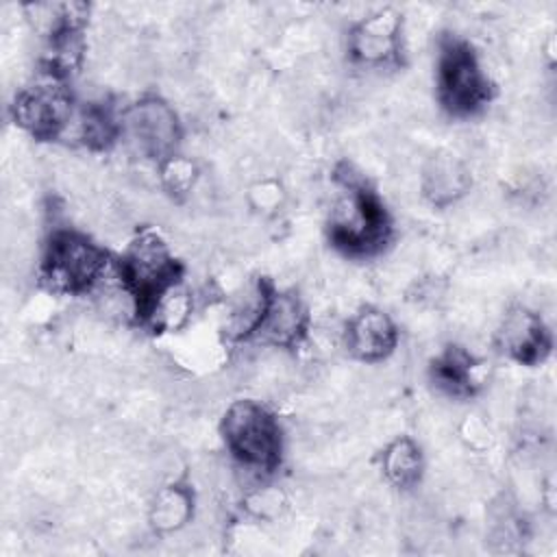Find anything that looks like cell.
Here are the masks:
<instances>
[{
  "label": "cell",
  "instance_id": "cell-1",
  "mask_svg": "<svg viewBox=\"0 0 557 557\" xmlns=\"http://www.w3.org/2000/svg\"><path fill=\"white\" fill-rule=\"evenodd\" d=\"M339 194L331 205V242L350 255H374L389 239V218L379 196L348 163L335 170Z\"/></svg>",
  "mask_w": 557,
  "mask_h": 557
},
{
  "label": "cell",
  "instance_id": "cell-2",
  "mask_svg": "<svg viewBox=\"0 0 557 557\" xmlns=\"http://www.w3.org/2000/svg\"><path fill=\"white\" fill-rule=\"evenodd\" d=\"M111 261L87 235L61 228L46 244L39 276L54 294H85L104 285Z\"/></svg>",
  "mask_w": 557,
  "mask_h": 557
},
{
  "label": "cell",
  "instance_id": "cell-3",
  "mask_svg": "<svg viewBox=\"0 0 557 557\" xmlns=\"http://www.w3.org/2000/svg\"><path fill=\"white\" fill-rule=\"evenodd\" d=\"M120 278L135 300L137 318H144L154 298L181 281L183 268L157 231L137 233L120 261Z\"/></svg>",
  "mask_w": 557,
  "mask_h": 557
},
{
  "label": "cell",
  "instance_id": "cell-4",
  "mask_svg": "<svg viewBox=\"0 0 557 557\" xmlns=\"http://www.w3.org/2000/svg\"><path fill=\"white\" fill-rule=\"evenodd\" d=\"M222 437L233 457L255 472H272L281 461V426L257 400H235L222 418Z\"/></svg>",
  "mask_w": 557,
  "mask_h": 557
},
{
  "label": "cell",
  "instance_id": "cell-5",
  "mask_svg": "<svg viewBox=\"0 0 557 557\" xmlns=\"http://www.w3.org/2000/svg\"><path fill=\"white\" fill-rule=\"evenodd\" d=\"M437 94L450 115H472L492 98L490 78L468 41L450 37L442 44L437 59Z\"/></svg>",
  "mask_w": 557,
  "mask_h": 557
},
{
  "label": "cell",
  "instance_id": "cell-6",
  "mask_svg": "<svg viewBox=\"0 0 557 557\" xmlns=\"http://www.w3.org/2000/svg\"><path fill=\"white\" fill-rule=\"evenodd\" d=\"M13 117L17 126L37 139L61 137L74 117L70 87L63 78L44 70L20 89L13 104Z\"/></svg>",
  "mask_w": 557,
  "mask_h": 557
},
{
  "label": "cell",
  "instance_id": "cell-7",
  "mask_svg": "<svg viewBox=\"0 0 557 557\" xmlns=\"http://www.w3.org/2000/svg\"><path fill=\"white\" fill-rule=\"evenodd\" d=\"M122 137L144 159L165 161L176 154L181 144V122L176 111L157 96H146L133 102L120 117Z\"/></svg>",
  "mask_w": 557,
  "mask_h": 557
},
{
  "label": "cell",
  "instance_id": "cell-8",
  "mask_svg": "<svg viewBox=\"0 0 557 557\" xmlns=\"http://www.w3.org/2000/svg\"><path fill=\"white\" fill-rule=\"evenodd\" d=\"M403 17L385 7L361 17L348 33V52L359 65H387L400 54Z\"/></svg>",
  "mask_w": 557,
  "mask_h": 557
},
{
  "label": "cell",
  "instance_id": "cell-9",
  "mask_svg": "<svg viewBox=\"0 0 557 557\" xmlns=\"http://www.w3.org/2000/svg\"><path fill=\"white\" fill-rule=\"evenodd\" d=\"M496 344L507 357L533 366L550 352L553 342L542 315L529 307L516 305L505 313L496 331Z\"/></svg>",
  "mask_w": 557,
  "mask_h": 557
},
{
  "label": "cell",
  "instance_id": "cell-10",
  "mask_svg": "<svg viewBox=\"0 0 557 557\" xmlns=\"http://www.w3.org/2000/svg\"><path fill=\"white\" fill-rule=\"evenodd\" d=\"M344 344L355 359L376 363L394 352L398 344V329L385 311L376 307H361L346 324Z\"/></svg>",
  "mask_w": 557,
  "mask_h": 557
},
{
  "label": "cell",
  "instance_id": "cell-11",
  "mask_svg": "<svg viewBox=\"0 0 557 557\" xmlns=\"http://www.w3.org/2000/svg\"><path fill=\"white\" fill-rule=\"evenodd\" d=\"M309 329L307 307L294 289L272 292L263 320L252 339H259L272 348L298 346Z\"/></svg>",
  "mask_w": 557,
  "mask_h": 557
},
{
  "label": "cell",
  "instance_id": "cell-12",
  "mask_svg": "<svg viewBox=\"0 0 557 557\" xmlns=\"http://www.w3.org/2000/svg\"><path fill=\"white\" fill-rule=\"evenodd\" d=\"M470 185L472 176L468 165L450 152H437L429 157L422 168L420 189L433 207L455 205L470 191Z\"/></svg>",
  "mask_w": 557,
  "mask_h": 557
},
{
  "label": "cell",
  "instance_id": "cell-13",
  "mask_svg": "<svg viewBox=\"0 0 557 557\" xmlns=\"http://www.w3.org/2000/svg\"><path fill=\"white\" fill-rule=\"evenodd\" d=\"M272 287L265 278L246 283L233 298L224 318V333L231 342H248L255 337L268 300L272 296Z\"/></svg>",
  "mask_w": 557,
  "mask_h": 557
},
{
  "label": "cell",
  "instance_id": "cell-14",
  "mask_svg": "<svg viewBox=\"0 0 557 557\" xmlns=\"http://www.w3.org/2000/svg\"><path fill=\"white\" fill-rule=\"evenodd\" d=\"M150 524L157 533L168 535L176 533L187 527L194 518V492L187 483L172 481L157 490L150 509H148Z\"/></svg>",
  "mask_w": 557,
  "mask_h": 557
},
{
  "label": "cell",
  "instance_id": "cell-15",
  "mask_svg": "<svg viewBox=\"0 0 557 557\" xmlns=\"http://www.w3.org/2000/svg\"><path fill=\"white\" fill-rule=\"evenodd\" d=\"M194 305H196L194 292L178 281L172 287H168L159 298L152 300V305L148 307L141 320L150 324L152 331L174 333L189 322L194 313Z\"/></svg>",
  "mask_w": 557,
  "mask_h": 557
},
{
  "label": "cell",
  "instance_id": "cell-16",
  "mask_svg": "<svg viewBox=\"0 0 557 557\" xmlns=\"http://www.w3.org/2000/svg\"><path fill=\"white\" fill-rule=\"evenodd\" d=\"M476 359L466 348L450 346L433 361L431 372L435 385L448 396H470L476 389Z\"/></svg>",
  "mask_w": 557,
  "mask_h": 557
},
{
  "label": "cell",
  "instance_id": "cell-17",
  "mask_svg": "<svg viewBox=\"0 0 557 557\" xmlns=\"http://www.w3.org/2000/svg\"><path fill=\"white\" fill-rule=\"evenodd\" d=\"M381 468L385 479L400 487H413L424 470V459H422V450L420 446L411 440V437H396L394 442H389L383 450L381 457Z\"/></svg>",
  "mask_w": 557,
  "mask_h": 557
},
{
  "label": "cell",
  "instance_id": "cell-18",
  "mask_svg": "<svg viewBox=\"0 0 557 557\" xmlns=\"http://www.w3.org/2000/svg\"><path fill=\"white\" fill-rule=\"evenodd\" d=\"M157 168H159L161 187L174 200H185L194 194V189L198 185V178H200V172H198V165L191 159L176 152V154L168 157L165 161H161Z\"/></svg>",
  "mask_w": 557,
  "mask_h": 557
},
{
  "label": "cell",
  "instance_id": "cell-19",
  "mask_svg": "<svg viewBox=\"0 0 557 557\" xmlns=\"http://www.w3.org/2000/svg\"><path fill=\"white\" fill-rule=\"evenodd\" d=\"M244 509L257 520L274 522L287 509V498L283 490L274 485H255L244 496Z\"/></svg>",
  "mask_w": 557,
  "mask_h": 557
},
{
  "label": "cell",
  "instance_id": "cell-20",
  "mask_svg": "<svg viewBox=\"0 0 557 557\" xmlns=\"http://www.w3.org/2000/svg\"><path fill=\"white\" fill-rule=\"evenodd\" d=\"M246 200L259 213H274L283 205L285 194H283V187L276 181L263 178V181H257L248 187Z\"/></svg>",
  "mask_w": 557,
  "mask_h": 557
}]
</instances>
